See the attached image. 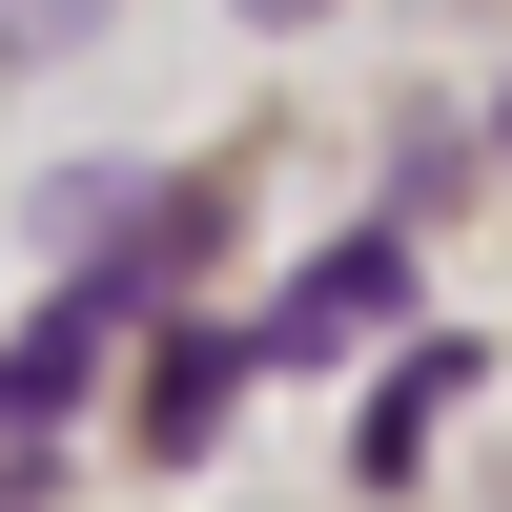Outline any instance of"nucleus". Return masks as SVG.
Returning a JSON list of instances; mask_svg holds the SVG:
<instances>
[{
    "label": "nucleus",
    "mask_w": 512,
    "mask_h": 512,
    "mask_svg": "<svg viewBox=\"0 0 512 512\" xmlns=\"http://www.w3.org/2000/svg\"><path fill=\"white\" fill-rule=\"evenodd\" d=\"M390 308H410V246H390V226H349V246H328V267L267 308V349L308 369V349H349V328H390Z\"/></svg>",
    "instance_id": "f03ea898"
},
{
    "label": "nucleus",
    "mask_w": 512,
    "mask_h": 512,
    "mask_svg": "<svg viewBox=\"0 0 512 512\" xmlns=\"http://www.w3.org/2000/svg\"><path fill=\"white\" fill-rule=\"evenodd\" d=\"M226 390H246V349H205V328H185V349L144 369V431H164V451H205V431H226Z\"/></svg>",
    "instance_id": "20e7f679"
},
{
    "label": "nucleus",
    "mask_w": 512,
    "mask_h": 512,
    "mask_svg": "<svg viewBox=\"0 0 512 512\" xmlns=\"http://www.w3.org/2000/svg\"><path fill=\"white\" fill-rule=\"evenodd\" d=\"M123 308H144V287H123V267H82L62 308H41L21 349H0V451H41V431L82 410V369H103V328H123Z\"/></svg>",
    "instance_id": "f257e3e1"
},
{
    "label": "nucleus",
    "mask_w": 512,
    "mask_h": 512,
    "mask_svg": "<svg viewBox=\"0 0 512 512\" xmlns=\"http://www.w3.org/2000/svg\"><path fill=\"white\" fill-rule=\"evenodd\" d=\"M451 410H472V349H410L390 390H369V431H349V472H369V492H390V472H431V431H451Z\"/></svg>",
    "instance_id": "7ed1b4c3"
},
{
    "label": "nucleus",
    "mask_w": 512,
    "mask_h": 512,
    "mask_svg": "<svg viewBox=\"0 0 512 512\" xmlns=\"http://www.w3.org/2000/svg\"><path fill=\"white\" fill-rule=\"evenodd\" d=\"M267 21H308V0H267Z\"/></svg>",
    "instance_id": "39448f33"
}]
</instances>
